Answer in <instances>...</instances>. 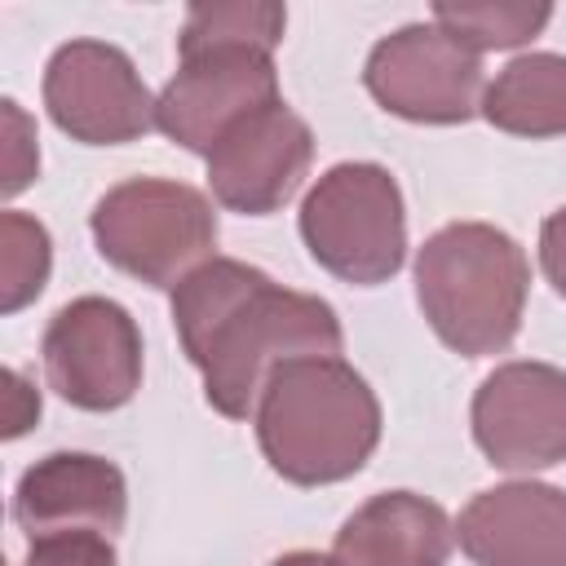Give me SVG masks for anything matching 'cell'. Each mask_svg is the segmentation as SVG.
<instances>
[{
    "instance_id": "cell-11",
    "label": "cell",
    "mask_w": 566,
    "mask_h": 566,
    "mask_svg": "<svg viewBox=\"0 0 566 566\" xmlns=\"http://www.w3.org/2000/svg\"><path fill=\"white\" fill-rule=\"evenodd\" d=\"M310 164H314L310 124L287 102H274L239 119L208 150V186L221 208L243 217H270L301 190Z\"/></svg>"
},
{
    "instance_id": "cell-23",
    "label": "cell",
    "mask_w": 566,
    "mask_h": 566,
    "mask_svg": "<svg viewBox=\"0 0 566 566\" xmlns=\"http://www.w3.org/2000/svg\"><path fill=\"white\" fill-rule=\"evenodd\" d=\"M270 566H336V557H323V553L296 548V553H283V557H274Z\"/></svg>"
},
{
    "instance_id": "cell-4",
    "label": "cell",
    "mask_w": 566,
    "mask_h": 566,
    "mask_svg": "<svg viewBox=\"0 0 566 566\" xmlns=\"http://www.w3.org/2000/svg\"><path fill=\"white\" fill-rule=\"evenodd\" d=\"M97 252L146 287H177L217 248V212L203 190L168 177H128L111 186L88 217Z\"/></svg>"
},
{
    "instance_id": "cell-16",
    "label": "cell",
    "mask_w": 566,
    "mask_h": 566,
    "mask_svg": "<svg viewBox=\"0 0 566 566\" xmlns=\"http://www.w3.org/2000/svg\"><path fill=\"white\" fill-rule=\"evenodd\" d=\"M287 9L274 0H239V4H195L186 13V27L177 35V53H199L217 44H248V49H274L283 40Z\"/></svg>"
},
{
    "instance_id": "cell-6",
    "label": "cell",
    "mask_w": 566,
    "mask_h": 566,
    "mask_svg": "<svg viewBox=\"0 0 566 566\" xmlns=\"http://www.w3.org/2000/svg\"><path fill=\"white\" fill-rule=\"evenodd\" d=\"M367 93L411 124H464L482 115V53L438 22H407L385 35L363 71Z\"/></svg>"
},
{
    "instance_id": "cell-20",
    "label": "cell",
    "mask_w": 566,
    "mask_h": 566,
    "mask_svg": "<svg viewBox=\"0 0 566 566\" xmlns=\"http://www.w3.org/2000/svg\"><path fill=\"white\" fill-rule=\"evenodd\" d=\"M4 119H9V128H13V137H9V177H4V195H18V190L31 186V177L40 172V150H35L31 124H27V115L18 111V102H4Z\"/></svg>"
},
{
    "instance_id": "cell-3",
    "label": "cell",
    "mask_w": 566,
    "mask_h": 566,
    "mask_svg": "<svg viewBox=\"0 0 566 566\" xmlns=\"http://www.w3.org/2000/svg\"><path fill=\"white\" fill-rule=\"evenodd\" d=\"M531 265L513 234L455 221L416 252V301L438 340L464 358L504 354L522 332Z\"/></svg>"
},
{
    "instance_id": "cell-21",
    "label": "cell",
    "mask_w": 566,
    "mask_h": 566,
    "mask_svg": "<svg viewBox=\"0 0 566 566\" xmlns=\"http://www.w3.org/2000/svg\"><path fill=\"white\" fill-rule=\"evenodd\" d=\"M539 265L553 292L566 296V208L548 212V221L539 226Z\"/></svg>"
},
{
    "instance_id": "cell-1",
    "label": "cell",
    "mask_w": 566,
    "mask_h": 566,
    "mask_svg": "<svg viewBox=\"0 0 566 566\" xmlns=\"http://www.w3.org/2000/svg\"><path fill=\"white\" fill-rule=\"evenodd\" d=\"M172 327L203 376V398L230 420L256 416L270 376L296 358H340L345 332L323 296L279 287L265 270L212 256L172 287Z\"/></svg>"
},
{
    "instance_id": "cell-19",
    "label": "cell",
    "mask_w": 566,
    "mask_h": 566,
    "mask_svg": "<svg viewBox=\"0 0 566 566\" xmlns=\"http://www.w3.org/2000/svg\"><path fill=\"white\" fill-rule=\"evenodd\" d=\"M22 566H115V548L111 535H93V531L40 535L31 539Z\"/></svg>"
},
{
    "instance_id": "cell-17",
    "label": "cell",
    "mask_w": 566,
    "mask_h": 566,
    "mask_svg": "<svg viewBox=\"0 0 566 566\" xmlns=\"http://www.w3.org/2000/svg\"><path fill=\"white\" fill-rule=\"evenodd\" d=\"M553 18V4H433V22L464 40L473 53L517 49L535 40Z\"/></svg>"
},
{
    "instance_id": "cell-18",
    "label": "cell",
    "mask_w": 566,
    "mask_h": 566,
    "mask_svg": "<svg viewBox=\"0 0 566 566\" xmlns=\"http://www.w3.org/2000/svg\"><path fill=\"white\" fill-rule=\"evenodd\" d=\"M0 310L18 314L27 301H35L53 270V243L49 230L27 212H0Z\"/></svg>"
},
{
    "instance_id": "cell-15",
    "label": "cell",
    "mask_w": 566,
    "mask_h": 566,
    "mask_svg": "<svg viewBox=\"0 0 566 566\" xmlns=\"http://www.w3.org/2000/svg\"><path fill=\"white\" fill-rule=\"evenodd\" d=\"M482 115L513 137L566 133V53H522L482 93Z\"/></svg>"
},
{
    "instance_id": "cell-12",
    "label": "cell",
    "mask_w": 566,
    "mask_h": 566,
    "mask_svg": "<svg viewBox=\"0 0 566 566\" xmlns=\"http://www.w3.org/2000/svg\"><path fill=\"white\" fill-rule=\"evenodd\" d=\"M13 522L27 531V539L66 531L119 535L128 522V482L106 455L53 451L18 478Z\"/></svg>"
},
{
    "instance_id": "cell-2",
    "label": "cell",
    "mask_w": 566,
    "mask_h": 566,
    "mask_svg": "<svg viewBox=\"0 0 566 566\" xmlns=\"http://www.w3.org/2000/svg\"><path fill=\"white\" fill-rule=\"evenodd\" d=\"M256 442L270 469L296 486L354 478L380 442V402L345 358L279 367L256 402Z\"/></svg>"
},
{
    "instance_id": "cell-22",
    "label": "cell",
    "mask_w": 566,
    "mask_h": 566,
    "mask_svg": "<svg viewBox=\"0 0 566 566\" xmlns=\"http://www.w3.org/2000/svg\"><path fill=\"white\" fill-rule=\"evenodd\" d=\"M4 380H9V398H13V407H9V424H4V438H18V433H27V429L35 424V416H40V394H35V389H27V380H22L18 371H4Z\"/></svg>"
},
{
    "instance_id": "cell-8",
    "label": "cell",
    "mask_w": 566,
    "mask_h": 566,
    "mask_svg": "<svg viewBox=\"0 0 566 566\" xmlns=\"http://www.w3.org/2000/svg\"><path fill=\"white\" fill-rule=\"evenodd\" d=\"M283 102L279 97V71L265 49L248 44H217L186 53L177 75L155 97V128L203 155L248 115Z\"/></svg>"
},
{
    "instance_id": "cell-14",
    "label": "cell",
    "mask_w": 566,
    "mask_h": 566,
    "mask_svg": "<svg viewBox=\"0 0 566 566\" xmlns=\"http://www.w3.org/2000/svg\"><path fill=\"white\" fill-rule=\"evenodd\" d=\"M455 526L442 504L416 491L371 495L336 531V566H447Z\"/></svg>"
},
{
    "instance_id": "cell-10",
    "label": "cell",
    "mask_w": 566,
    "mask_h": 566,
    "mask_svg": "<svg viewBox=\"0 0 566 566\" xmlns=\"http://www.w3.org/2000/svg\"><path fill=\"white\" fill-rule=\"evenodd\" d=\"M478 451L509 473H531L566 460V367L504 363L469 407Z\"/></svg>"
},
{
    "instance_id": "cell-7",
    "label": "cell",
    "mask_w": 566,
    "mask_h": 566,
    "mask_svg": "<svg viewBox=\"0 0 566 566\" xmlns=\"http://www.w3.org/2000/svg\"><path fill=\"white\" fill-rule=\"evenodd\" d=\"M49 389L80 411H115L142 389V332L119 301L75 296L40 340Z\"/></svg>"
},
{
    "instance_id": "cell-13",
    "label": "cell",
    "mask_w": 566,
    "mask_h": 566,
    "mask_svg": "<svg viewBox=\"0 0 566 566\" xmlns=\"http://www.w3.org/2000/svg\"><path fill=\"white\" fill-rule=\"evenodd\" d=\"M473 566H566V491L548 482H504L478 491L455 522Z\"/></svg>"
},
{
    "instance_id": "cell-9",
    "label": "cell",
    "mask_w": 566,
    "mask_h": 566,
    "mask_svg": "<svg viewBox=\"0 0 566 566\" xmlns=\"http://www.w3.org/2000/svg\"><path fill=\"white\" fill-rule=\"evenodd\" d=\"M53 124L84 146H124L155 128V97L133 57L102 40H71L44 66Z\"/></svg>"
},
{
    "instance_id": "cell-5",
    "label": "cell",
    "mask_w": 566,
    "mask_h": 566,
    "mask_svg": "<svg viewBox=\"0 0 566 566\" xmlns=\"http://www.w3.org/2000/svg\"><path fill=\"white\" fill-rule=\"evenodd\" d=\"M301 239L327 274L354 287L394 279L407 261V208L394 172L367 159L327 168L301 203Z\"/></svg>"
}]
</instances>
